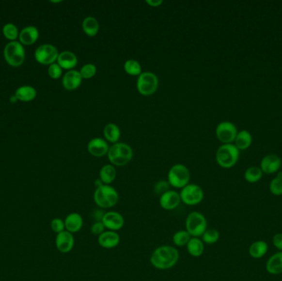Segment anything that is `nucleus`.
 <instances>
[{"label": "nucleus", "mask_w": 282, "mask_h": 281, "mask_svg": "<svg viewBox=\"0 0 282 281\" xmlns=\"http://www.w3.org/2000/svg\"><path fill=\"white\" fill-rule=\"evenodd\" d=\"M3 55L9 65L14 67L21 66L25 61V49L19 42H10L4 47Z\"/></svg>", "instance_id": "nucleus-7"}, {"label": "nucleus", "mask_w": 282, "mask_h": 281, "mask_svg": "<svg viewBox=\"0 0 282 281\" xmlns=\"http://www.w3.org/2000/svg\"><path fill=\"white\" fill-rule=\"evenodd\" d=\"M235 142V145L237 147L238 150H245L249 149L252 144V135L248 130H241L237 134Z\"/></svg>", "instance_id": "nucleus-27"}, {"label": "nucleus", "mask_w": 282, "mask_h": 281, "mask_svg": "<svg viewBox=\"0 0 282 281\" xmlns=\"http://www.w3.org/2000/svg\"><path fill=\"white\" fill-rule=\"evenodd\" d=\"M146 3L151 7H158L163 3V1L162 0H146Z\"/></svg>", "instance_id": "nucleus-43"}, {"label": "nucleus", "mask_w": 282, "mask_h": 281, "mask_svg": "<svg viewBox=\"0 0 282 281\" xmlns=\"http://www.w3.org/2000/svg\"><path fill=\"white\" fill-rule=\"evenodd\" d=\"M181 202L180 194L171 189L159 196V205L163 210L167 211H172L177 209Z\"/></svg>", "instance_id": "nucleus-13"}, {"label": "nucleus", "mask_w": 282, "mask_h": 281, "mask_svg": "<svg viewBox=\"0 0 282 281\" xmlns=\"http://www.w3.org/2000/svg\"><path fill=\"white\" fill-rule=\"evenodd\" d=\"M263 172L258 167H250L244 172V178L249 183H256L263 178Z\"/></svg>", "instance_id": "nucleus-32"}, {"label": "nucleus", "mask_w": 282, "mask_h": 281, "mask_svg": "<svg viewBox=\"0 0 282 281\" xmlns=\"http://www.w3.org/2000/svg\"><path fill=\"white\" fill-rule=\"evenodd\" d=\"M219 237H220V234L217 229H207L201 237V238L205 244L212 245V244L218 243Z\"/></svg>", "instance_id": "nucleus-33"}, {"label": "nucleus", "mask_w": 282, "mask_h": 281, "mask_svg": "<svg viewBox=\"0 0 282 281\" xmlns=\"http://www.w3.org/2000/svg\"><path fill=\"white\" fill-rule=\"evenodd\" d=\"M124 69L125 73L130 76H140L142 74V67L139 61L134 59H130L124 63Z\"/></svg>", "instance_id": "nucleus-30"}, {"label": "nucleus", "mask_w": 282, "mask_h": 281, "mask_svg": "<svg viewBox=\"0 0 282 281\" xmlns=\"http://www.w3.org/2000/svg\"><path fill=\"white\" fill-rule=\"evenodd\" d=\"M191 238V235L189 234V233L186 229L178 230L172 236V243L176 247L183 248L188 245V242Z\"/></svg>", "instance_id": "nucleus-31"}, {"label": "nucleus", "mask_w": 282, "mask_h": 281, "mask_svg": "<svg viewBox=\"0 0 282 281\" xmlns=\"http://www.w3.org/2000/svg\"><path fill=\"white\" fill-rule=\"evenodd\" d=\"M207 219L199 211L189 213L185 221V229L193 237H201L207 229Z\"/></svg>", "instance_id": "nucleus-5"}, {"label": "nucleus", "mask_w": 282, "mask_h": 281, "mask_svg": "<svg viewBox=\"0 0 282 281\" xmlns=\"http://www.w3.org/2000/svg\"><path fill=\"white\" fill-rule=\"evenodd\" d=\"M180 254L173 246L162 245L155 248L150 256V263L155 269L167 270L174 267L179 261Z\"/></svg>", "instance_id": "nucleus-1"}, {"label": "nucleus", "mask_w": 282, "mask_h": 281, "mask_svg": "<svg viewBox=\"0 0 282 281\" xmlns=\"http://www.w3.org/2000/svg\"><path fill=\"white\" fill-rule=\"evenodd\" d=\"M282 166V159L277 155H266L260 163L261 170L263 173L273 174L279 171Z\"/></svg>", "instance_id": "nucleus-17"}, {"label": "nucleus", "mask_w": 282, "mask_h": 281, "mask_svg": "<svg viewBox=\"0 0 282 281\" xmlns=\"http://www.w3.org/2000/svg\"><path fill=\"white\" fill-rule=\"evenodd\" d=\"M158 87V78L152 72H142L136 82V88L143 96H151L155 94Z\"/></svg>", "instance_id": "nucleus-8"}, {"label": "nucleus", "mask_w": 282, "mask_h": 281, "mask_svg": "<svg viewBox=\"0 0 282 281\" xmlns=\"http://www.w3.org/2000/svg\"><path fill=\"white\" fill-rule=\"evenodd\" d=\"M186 248L190 256L200 257L203 255L205 251V243H203L201 237H191Z\"/></svg>", "instance_id": "nucleus-23"}, {"label": "nucleus", "mask_w": 282, "mask_h": 281, "mask_svg": "<svg viewBox=\"0 0 282 281\" xmlns=\"http://www.w3.org/2000/svg\"><path fill=\"white\" fill-rule=\"evenodd\" d=\"M237 134V127L232 122H220L216 127V137L223 144L232 143L235 140Z\"/></svg>", "instance_id": "nucleus-11"}, {"label": "nucleus", "mask_w": 282, "mask_h": 281, "mask_svg": "<svg viewBox=\"0 0 282 281\" xmlns=\"http://www.w3.org/2000/svg\"><path fill=\"white\" fill-rule=\"evenodd\" d=\"M59 52L57 48L51 44H43L35 51V59L42 64L50 65L58 59Z\"/></svg>", "instance_id": "nucleus-10"}, {"label": "nucleus", "mask_w": 282, "mask_h": 281, "mask_svg": "<svg viewBox=\"0 0 282 281\" xmlns=\"http://www.w3.org/2000/svg\"><path fill=\"white\" fill-rule=\"evenodd\" d=\"M272 244L279 251H282V234L278 233L272 237Z\"/></svg>", "instance_id": "nucleus-41"}, {"label": "nucleus", "mask_w": 282, "mask_h": 281, "mask_svg": "<svg viewBox=\"0 0 282 281\" xmlns=\"http://www.w3.org/2000/svg\"><path fill=\"white\" fill-rule=\"evenodd\" d=\"M15 97L22 102H30L36 97V90L31 86H22L15 92Z\"/></svg>", "instance_id": "nucleus-28"}, {"label": "nucleus", "mask_w": 282, "mask_h": 281, "mask_svg": "<svg viewBox=\"0 0 282 281\" xmlns=\"http://www.w3.org/2000/svg\"><path fill=\"white\" fill-rule=\"evenodd\" d=\"M81 76L84 79H89L94 77L97 73V67L94 63H85L80 70H79Z\"/></svg>", "instance_id": "nucleus-35"}, {"label": "nucleus", "mask_w": 282, "mask_h": 281, "mask_svg": "<svg viewBox=\"0 0 282 281\" xmlns=\"http://www.w3.org/2000/svg\"><path fill=\"white\" fill-rule=\"evenodd\" d=\"M169 190H170V185L168 181H159L155 185V187H154L155 193L159 196Z\"/></svg>", "instance_id": "nucleus-38"}, {"label": "nucleus", "mask_w": 282, "mask_h": 281, "mask_svg": "<svg viewBox=\"0 0 282 281\" xmlns=\"http://www.w3.org/2000/svg\"><path fill=\"white\" fill-rule=\"evenodd\" d=\"M277 176H279L280 177H281V178H282V172H281V173L278 174Z\"/></svg>", "instance_id": "nucleus-45"}, {"label": "nucleus", "mask_w": 282, "mask_h": 281, "mask_svg": "<svg viewBox=\"0 0 282 281\" xmlns=\"http://www.w3.org/2000/svg\"><path fill=\"white\" fill-rule=\"evenodd\" d=\"M75 240L74 234L64 230L61 232L56 237V247L61 253H68L72 251L75 247Z\"/></svg>", "instance_id": "nucleus-14"}, {"label": "nucleus", "mask_w": 282, "mask_h": 281, "mask_svg": "<svg viewBox=\"0 0 282 281\" xmlns=\"http://www.w3.org/2000/svg\"><path fill=\"white\" fill-rule=\"evenodd\" d=\"M103 224L107 230L117 232L124 227L125 219L121 213L110 210L103 215Z\"/></svg>", "instance_id": "nucleus-12"}, {"label": "nucleus", "mask_w": 282, "mask_h": 281, "mask_svg": "<svg viewBox=\"0 0 282 281\" xmlns=\"http://www.w3.org/2000/svg\"><path fill=\"white\" fill-rule=\"evenodd\" d=\"M109 148L110 146L108 145V141L99 137L92 139L88 143V151L94 157H103L108 155Z\"/></svg>", "instance_id": "nucleus-16"}, {"label": "nucleus", "mask_w": 282, "mask_h": 281, "mask_svg": "<svg viewBox=\"0 0 282 281\" xmlns=\"http://www.w3.org/2000/svg\"><path fill=\"white\" fill-rule=\"evenodd\" d=\"M82 80H83V78L81 76L79 71L71 69L65 73L62 79V84L67 90L73 91L77 89L81 85Z\"/></svg>", "instance_id": "nucleus-18"}, {"label": "nucleus", "mask_w": 282, "mask_h": 281, "mask_svg": "<svg viewBox=\"0 0 282 281\" xmlns=\"http://www.w3.org/2000/svg\"><path fill=\"white\" fill-rule=\"evenodd\" d=\"M64 224H65V230L74 234L83 229V217L79 213H70L67 215L66 218L64 219Z\"/></svg>", "instance_id": "nucleus-19"}, {"label": "nucleus", "mask_w": 282, "mask_h": 281, "mask_svg": "<svg viewBox=\"0 0 282 281\" xmlns=\"http://www.w3.org/2000/svg\"><path fill=\"white\" fill-rule=\"evenodd\" d=\"M82 28L87 36H95L99 31V22L96 17L89 16L83 20Z\"/></svg>", "instance_id": "nucleus-26"}, {"label": "nucleus", "mask_w": 282, "mask_h": 281, "mask_svg": "<svg viewBox=\"0 0 282 281\" xmlns=\"http://www.w3.org/2000/svg\"><path fill=\"white\" fill-rule=\"evenodd\" d=\"M39 37V31L34 26H28L23 28L19 33L20 43L30 46L35 43Z\"/></svg>", "instance_id": "nucleus-22"}, {"label": "nucleus", "mask_w": 282, "mask_h": 281, "mask_svg": "<svg viewBox=\"0 0 282 281\" xmlns=\"http://www.w3.org/2000/svg\"><path fill=\"white\" fill-rule=\"evenodd\" d=\"M106 230L107 229H106L102 221H94V223L92 224L91 234L94 236L99 237L100 235L102 234L103 232H105Z\"/></svg>", "instance_id": "nucleus-40"}, {"label": "nucleus", "mask_w": 282, "mask_h": 281, "mask_svg": "<svg viewBox=\"0 0 282 281\" xmlns=\"http://www.w3.org/2000/svg\"><path fill=\"white\" fill-rule=\"evenodd\" d=\"M62 70L63 69L59 65L58 63H54L50 64L48 68V74L53 79H58L59 78H61L62 75Z\"/></svg>", "instance_id": "nucleus-39"}, {"label": "nucleus", "mask_w": 282, "mask_h": 281, "mask_svg": "<svg viewBox=\"0 0 282 281\" xmlns=\"http://www.w3.org/2000/svg\"><path fill=\"white\" fill-rule=\"evenodd\" d=\"M94 203L102 210L111 209L119 202V194L111 185H102L94 193Z\"/></svg>", "instance_id": "nucleus-2"}, {"label": "nucleus", "mask_w": 282, "mask_h": 281, "mask_svg": "<svg viewBox=\"0 0 282 281\" xmlns=\"http://www.w3.org/2000/svg\"><path fill=\"white\" fill-rule=\"evenodd\" d=\"M121 237L117 232L106 230L99 237H97V243L101 248L104 249H113L119 245Z\"/></svg>", "instance_id": "nucleus-15"}, {"label": "nucleus", "mask_w": 282, "mask_h": 281, "mask_svg": "<svg viewBox=\"0 0 282 281\" xmlns=\"http://www.w3.org/2000/svg\"><path fill=\"white\" fill-rule=\"evenodd\" d=\"M3 34L6 38L9 39L11 42H14L19 35L17 27L13 23H7L3 26Z\"/></svg>", "instance_id": "nucleus-34"}, {"label": "nucleus", "mask_w": 282, "mask_h": 281, "mask_svg": "<svg viewBox=\"0 0 282 281\" xmlns=\"http://www.w3.org/2000/svg\"><path fill=\"white\" fill-rule=\"evenodd\" d=\"M57 63L62 69L71 70L77 65V56L72 51L64 50L63 52L59 54Z\"/></svg>", "instance_id": "nucleus-21"}, {"label": "nucleus", "mask_w": 282, "mask_h": 281, "mask_svg": "<svg viewBox=\"0 0 282 281\" xmlns=\"http://www.w3.org/2000/svg\"><path fill=\"white\" fill-rule=\"evenodd\" d=\"M266 271L277 276L282 273V251H278L271 255L267 262L266 263Z\"/></svg>", "instance_id": "nucleus-20"}, {"label": "nucleus", "mask_w": 282, "mask_h": 281, "mask_svg": "<svg viewBox=\"0 0 282 281\" xmlns=\"http://www.w3.org/2000/svg\"><path fill=\"white\" fill-rule=\"evenodd\" d=\"M268 251V244L263 240H258L252 243L249 249V253L254 259H260Z\"/></svg>", "instance_id": "nucleus-24"}, {"label": "nucleus", "mask_w": 282, "mask_h": 281, "mask_svg": "<svg viewBox=\"0 0 282 281\" xmlns=\"http://www.w3.org/2000/svg\"><path fill=\"white\" fill-rule=\"evenodd\" d=\"M216 162L223 168H231L238 163L239 150L233 143H225L219 147L216 151Z\"/></svg>", "instance_id": "nucleus-4"}, {"label": "nucleus", "mask_w": 282, "mask_h": 281, "mask_svg": "<svg viewBox=\"0 0 282 281\" xmlns=\"http://www.w3.org/2000/svg\"><path fill=\"white\" fill-rule=\"evenodd\" d=\"M190 178L191 173L188 167L181 163L172 166L168 173V182L170 187L176 189L185 187L187 185L189 184Z\"/></svg>", "instance_id": "nucleus-6"}, {"label": "nucleus", "mask_w": 282, "mask_h": 281, "mask_svg": "<svg viewBox=\"0 0 282 281\" xmlns=\"http://www.w3.org/2000/svg\"><path fill=\"white\" fill-rule=\"evenodd\" d=\"M103 135L106 140L110 143H116L121 137V130L118 125L114 123L106 125L103 130Z\"/></svg>", "instance_id": "nucleus-29"}, {"label": "nucleus", "mask_w": 282, "mask_h": 281, "mask_svg": "<svg viewBox=\"0 0 282 281\" xmlns=\"http://www.w3.org/2000/svg\"><path fill=\"white\" fill-rule=\"evenodd\" d=\"M52 3H61V1H51Z\"/></svg>", "instance_id": "nucleus-44"}, {"label": "nucleus", "mask_w": 282, "mask_h": 281, "mask_svg": "<svg viewBox=\"0 0 282 281\" xmlns=\"http://www.w3.org/2000/svg\"><path fill=\"white\" fill-rule=\"evenodd\" d=\"M104 214H105V212L103 211L102 209H99V210H94V212L92 213V216H93V218L95 221H102L103 220Z\"/></svg>", "instance_id": "nucleus-42"}, {"label": "nucleus", "mask_w": 282, "mask_h": 281, "mask_svg": "<svg viewBox=\"0 0 282 281\" xmlns=\"http://www.w3.org/2000/svg\"><path fill=\"white\" fill-rule=\"evenodd\" d=\"M181 202L189 206H195L201 204L204 199V191L197 184L187 185L180 191Z\"/></svg>", "instance_id": "nucleus-9"}, {"label": "nucleus", "mask_w": 282, "mask_h": 281, "mask_svg": "<svg viewBox=\"0 0 282 281\" xmlns=\"http://www.w3.org/2000/svg\"><path fill=\"white\" fill-rule=\"evenodd\" d=\"M116 170L115 166L106 164L100 169L99 180L104 185H111L116 180Z\"/></svg>", "instance_id": "nucleus-25"}, {"label": "nucleus", "mask_w": 282, "mask_h": 281, "mask_svg": "<svg viewBox=\"0 0 282 281\" xmlns=\"http://www.w3.org/2000/svg\"><path fill=\"white\" fill-rule=\"evenodd\" d=\"M107 155L111 165L123 167L132 159L133 150L127 143L117 142L109 148Z\"/></svg>", "instance_id": "nucleus-3"}, {"label": "nucleus", "mask_w": 282, "mask_h": 281, "mask_svg": "<svg viewBox=\"0 0 282 281\" xmlns=\"http://www.w3.org/2000/svg\"><path fill=\"white\" fill-rule=\"evenodd\" d=\"M50 228H51L54 233H56V234H58L61 232L65 230L64 220L60 218L53 219L52 220H51V223H50Z\"/></svg>", "instance_id": "nucleus-37"}, {"label": "nucleus", "mask_w": 282, "mask_h": 281, "mask_svg": "<svg viewBox=\"0 0 282 281\" xmlns=\"http://www.w3.org/2000/svg\"><path fill=\"white\" fill-rule=\"evenodd\" d=\"M269 189L273 196H282V178L277 176L271 180L269 184Z\"/></svg>", "instance_id": "nucleus-36"}]
</instances>
